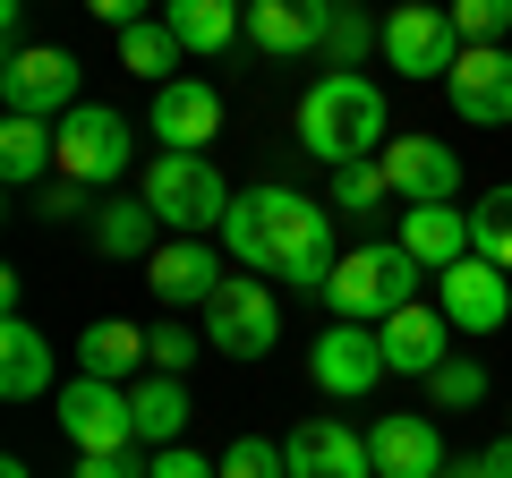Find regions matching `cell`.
I'll return each mask as SVG.
<instances>
[{
    "mask_svg": "<svg viewBox=\"0 0 512 478\" xmlns=\"http://www.w3.org/2000/svg\"><path fill=\"white\" fill-rule=\"evenodd\" d=\"M384 197H393V188H384V163H350V171H333V205H342V214H376Z\"/></svg>",
    "mask_w": 512,
    "mask_h": 478,
    "instance_id": "obj_33",
    "label": "cell"
},
{
    "mask_svg": "<svg viewBox=\"0 0 512 478\" xmlns=\"http://www.w3.org/2000/svg\"><path fill=\"white\" fill-rule=\"evenodd\" d=\"M35 214H43V222H94V205H86V188H77V180H52V188L35 197Z\"/></svg>",
    "mask_w": 512,
    "mask_h": 478,
    "instance_id": "obj_35",
    "label": "cell"
},
{
    "mask_svg": "<svg viewBox=\"0 0 512 478\" xmlns=\"http://www.w3.org/2000/svg\"><path fill=\"white\" fill-rule=\"evenodd\" d=\"M0 43H9V60H18V52H35V43H26V9H18V0L0 9Z\"/></svg>",
    "mask_w": 512,
    "mask_h": 478,
    "instance_id": "obj_38",
    "label": "cell"
},
{
    "mask_svg": "<svg viewBox=\"0 0 512 478\" xmlns=\"http://www.w3.org/2000/svg\"><path fill=\"white\" fill-rule=\"evenodd\" d=\"M137 197L154 205V222H163L171 239H205V231H222V214H231V180H222L205 154H154Z\"/></svg>",
    "mask_w": 512,
    "mask_h": 478,
    "instance_id": "obj_4",
    "label": "cell"
},
{
    "mask_svg": "<svg viewBox=\"0 0 512 478\" xmlns=\"http://www.w3.org/2000/svg\"><path fill=\"white\" fill-rule=\"evenodd\" d=\"M77 478H154V453H146V444H137V453H86Z\"/></svg>",
    "mask_w": 512,
    "mask_h": 478,
    "instance_id": "obj_36",
    "label": "cell"
},
{
    "mask_svg": "<svg viewBox=\"0 0 512 478\" xmlns=\"http://www.w3.org/2000/svg\"><path fill=\"white\" fill-rule=\"evenodd\" d=\"M402 248L419 257V274H453V265L470 257V214H461V205H410Z\"/></svg>",
    "mask_w": 512,
    "mask_h": 478,
    "instance_id": "obj_20",
    "label": "cell"
},
{
    "mask_svg": "<svg viewBox=\"0 0 512 478\" xmlns=\"http://www.w3.org/2000/svg\"><path fill=\"white\" fill-rule=\"evenodd\" d=\"M146 350H154V376H188L197 350H205V333H188V316H163V325L146 333Z\"/></svg>",
    "mask_w": 512,
    "mask_h": 478,
    "instance_id": "obj_31",
    "label": "cell"
},
{
    "mask_svg": "<svg viewBox=\"0 0 512 478\" xmlns=\"http://www.w3.org/2000/svg\"><path fill=\"white\" fill-rule=\"evenodd\" d=\"M470 257H487L495 274H512V180L470 205Z\"/></svg>",
    "mask_w": 512,
    "mask_h": 478,
    "instance_id": "obj_28",
    "label": "cell"
},
{
    "mask_svg": "<svg viewBox=\"0 0 512 478\" xmlns=\"http://www.w3.org/2000/svg\"><path fill=\"white\" fill-rule=\"evenodd\" d=\"M180 43H171V26L163 18H146V26H128V35H120V69H137V77H154V94H163L171 86V69H180Z\"/></svg>",
    "mask_w": 512,
    "mask_h": 478,
    "instance_id": "obj_29",
    "label": "cell"
},
{
    "mask_svg": "<svg viewBox=\"0 0 512 478\" xmlns=\"http://www.w3.org/2000/svg\"><path fill=\"white\" fill-rule=\"evenodd\" d=\"M274 342H282L274 291H265L256 274H231L214 291V308H205V350H222V359H265Z\"/></svg>",
    "mask_w": 512,
    "mask_h": 478,
    "instance_id": "obj_6",
    "label": "cell"
},
{
    "mask_svg": "<svg viewBox=\"0 0 512 478\" xmlns=\"http://www.w3.org/2000/svg\"><path fill=\"white\" fill-rule=\"evenodd\" d=\"M128 163H137V137H128L120 111L77 103L69 120H60V180H77V188H111V180H128Z\"/></svg>",
    "mask_w": 512,
    "mask_h": 478,
    "instance_id": "obj_5",
    "label": "cell"
},
{
    "mask_svg": "<svg viewBox=\"0 0 512 478\" xmlns=\"http://www.w3.org/2000/svg\"><path fill=\"white\" fill-rule=\"evenodd\" d=\"M376 163H384V188L402 205H453L461 197V154L444 137H393Z\"/></svg>",
    "mask_w": 512,
    "mask_h": 478,
    "instance_id": "obj_9",
    "label": "cell"
},
{
    "mask_svg": "<svg viewBox=\"0 0 512 478\" xmlns=\"http://www.w3.org/2000/svg\"><path fill=\"white\" fill-rule=\"evenodd\" d=\"M444 478H495L487 461H444Z\"/></svg>",
    "mask_w": 512,
    "mask_h": 478,
    "instance_id": "obj_40",
    "label": "cell"
},
{
    "mask_svg": "<svg viewBox=\"0 0 512 478\" xmlns=\"http://www.w3.org/2000/svg\"><path fill=\"white\" fill-rule=\"evenodd\" d=\"M154 137H163V154H205L222 137V94L205 77H171L154 94Z\"/></svg>",
    "mask_w": 512,
    "mask_h": 478,
    "instance_id": "obj_15",
    "label": "cell"
},
{
    "mask_svg": "<svg viewBox=\"0 0 512 478\" xmlns=\"http://www.w3.org/2000/svg\"><path fill=\"white\" fill-rule=\"evenodd\" d=\"M94 248H103V257H146L154 265V231H163V222H154V205L137 197V205H94Z\"/></svg>",
    "mask_w": 512,
    "mask_h": 478,
    "instance_id": "obj_27",
    "label": "cell"
},
{
    "mask_svg": "<svg viewBox=\"0 0 512 478\" xmlns=\"http://www.w3.org/2000/svg\"><path fill=\"white\" fill-rule=\"evenodd\" d=\"M0 478H26V461H0Z\"/></svg>",
    "mask_w": 512,
    "mask_h": 478,
    "instance_id": "obj_41",
    "label": "cell"
},
{
    "mask_svg": "<svg viewBox=\"0 0 512 478\" xmlns=\"http://www.w3.org/2000/svg\"><path fill=\"white\" fill-rule=\"evenodd\" d=\"M146 282H154V299L180 316V308H214V291H222L231 274H222V257L205 248V239H163L154 265H146Z\"/></svg>",
    "mask_w": 512,
    "mask_h": 478,
    "instance_id": "obj_14",
    "label": "cell"
},
{
    "mask_svg": "<svg viewBox=\"0 0 512 478\" xmlns=\"http://www.w3.org/2000/svg\"><path fill=\"white\" fill-rule=\"evenodd\" d=\"M478 461H487L495 478H512V436H495V444H487V453H478Z\"/></svg>",
    "mask_w": 512,
    "mask_h": 478,
    "instance_id": "obj_39",
    "label": "cell"
},
{
    "mask_svg": "<svg viewBox=\"0 0 512 478\" xmlns=\"http://www.w3.org/2000/svg\"><path fill=\"white\" fill-rule=\"evenodd\" d=\"M436 308L453 333H504L512 325V282L487 257H461L453 274H436Z\"/></svg>",
    "mask_w": 512,
    "mask_h": 478,
    "instance_id": "obj_10",
    "label": "cell"
},
{
    "mask_svg": "<svg viewBox=\"0 0 512 478\" xmlns=\"http://www.w3.org/2000/svg\"><path fill=\"white\" fill-rule=\"evenodd\" d=\"M43 171H60V129L52 120H0V180L35 188Z\"/></svg>",
    "mask_w": 512,
    "mask_h": 478,
    "instance_id": "obj_25",
    "label": "cell"
},
{
    "mask_svg": "<svg viewBox=\"0 0 512 478\" xmlns=\"http://www.w3.org/2000/svg\"><path fill=\"white\" fill-rule=\"evenodd\" d=\"M154 478H222V461H205L197 444H171V453H154Z\"/></svg>",
    "mask_w": 512,
    "mask_h": 478,
    "instance_id": "obj_37",
    "label": "cell"
},
{
    "mask_svg": "<svg viewBox=\"0 0 512 478\" xmlns=\"http://www.w3.org/2000/svg\"><path fill=\"white\" fill-rule=\"evenodd\" d=\"M384 60H393V77H453L461 60L453 9H393L384 18Z\"/></svg>",
    "mask_w": 512,
    "mask_h": 478,
    "instance_id": "obj_11",
    "label": "cell"
},
{
    "mask_svg": "<svg viewBox=\"0 0 512 478\" xmlns=\"http://www.w3.org/2000/svg\"><path fill=\"white\" fill-rule=\"evenodd\" d=\"M291 478H376V461H367V436L359 427H342V419H308V427H291Z\"/></svg>",
    "mask_w": 512,
    "mask_h": 478,
    "instance_id": "obj_17",
    "label": "cell"
},
{
    "mask_svg": "<svg viewBox=\"0 0 512 478\" xmlns=\"http://www.w3.org/2000/svg\"><path fill=\"white\" fill-rule=\"evenodd\" d=\"M60 427H69L77 461L86 453H137V410H128V385H94V376H77V385L52 393Z\"/></svg>",
    "mask_w": 512,
    "mask_h": 478,
    "instance_id": "obj_8",
    "label": "cell"
},
{
    "mask_svg": "<svg viewBox=\"0 0 512 478\" xmlns=\"http://www.w3.org/2000/svg\"><path fill=\"white\" fill-rule=\"evenodd\" d=\"M163 26H171L180 52H222V43L248 35V9H231V0H171Z\"/></svg>",
    "mask_w": 512,
    "mask_h": 478,
    "instance_id": "obj_24",
    "label": "cell"
},
{
    "mask_svg": "<svg viewBox=\"0 0 512 478\" xmlns=\"http://www.w3.org/2000/svg\"><path fill=\"white\" fill-rule=\"evenodd\" d=\"M316 9V52L333 60V69H359L367 52H384V26L359 18V9H325V0H308Z\"/></svg>",
    "mask_w": 512,
    "mask_h": 478,
    "instance_id": "obj_26",
    "label": "cell"
},
{
    "mask_svg": "<svg viewBox=\"0 0 512 478\" xmlns=\"http://www.w3.org/2000/svg\"><path fill=\"white\" fill-rule=\"evenodd\" d=\"M52 393V342H43L26 316L0 325V402H43Z\"/></svg>",
    "mask_w": 512,
    "mask_h": 478,
    "instance_id": "obj_21",
    "label": "cell"
},
{
    "mask_svg": "<svg viewBox=\"0 0 512 478\" xmlns=\"http://www.w3.org/2000/svg\"><path fill=\"white\" fill-rule=\"evenodd\" d=\"M222 478H291V453L265 436H239L231 453H222Z\"/></svg>",
    "mask_w": 512,
    "mask_h": 478,
    "instance_id": "obj_34",
    "label": "cell"
},
{
    "mask_svg": "<svg viewBox=\"0 0 512 478\" xmlns=\"http://www.w3.org/2000/svg\"><path fill=\"white\" fill-rule=\"evenodd\" d=\"M427 393H436V410H478L487 402V368H478V359H444V368L427 376Z\"/></svg>",
    "mask_w": 512,
    "mask_h": 478,
    "instance_id": "obj_32",
    "label": "cell"
},
{
    "mask_svg": "<svg viewBox=\"0 0 512 478\" xmlns=\"http://www.w3.org/2000/svg\"><path fill=\"white\" fill-rule=\"evenodd\" d=\"M222 248H231L248 274H274V282H299V291H325L342 248H333V214L299 188L265 180V188H239L231 214H222Z\"/></svg>",
    "mask_w": 512,
    "mask_h": 478,
    "instance_id": "obj_1",
    "label": "cell"
},
{
    "mask_svg": "<svg viewBox=\"0 0 512 478\" xmlns=\"http://www.w3.org/2000/svg\"><path fill=\"white\" fill-rule=\"evenodd\" d=\"M299 146L316 163L350 171V163H376L393 137H384V94L367 69H325L308 94H299Z\"/></svg>",
    "mask_w": 512,
    "mask_h": 478,
    "instance_id": "obj_2",
    "label": "cell"
},
{
    "mask_svg": "<svg viewBox=\"0 0 512 478\" xmlns=\"http://www.w3.org/2000/svg\"><path fill=\"white\" fill-rule=\"evenodd\" d=\"M77 52H60V43H35V52H18L9 69H0V103H9V120H69L77 111Z\"/></svg>",
    "mask_w": 512,
    "mask_h": 478,
    "instance_id": "obj_7",
    "label": "cell"
},
{
    "mask_svg": "<svg viewBox=\"0 0 512 478\" xmlns=\"http://www.w3.org/2000/svg\"><path fill=\"white\" fill-rule=\"evenodd\" d=\"M308 376L333 393V402H367V393L384 385L376 333H367V325H325V333H316V350H308Z\"/></svg>",
    "mask_w": 512,
    "mask_h": 478,
    "instance_id": "obj_12",
    "label": "cell"
},
{
    "mask_svg": "<svg viewBox=\"0 0 512 478\" xmlns=\"http://www.w3.org/2000/svg\"><path fill=\"white\" fill-rule=\"evenodd\" d=\"M376 350L393 376H436L453 359V325H444V308H402L376 325Z\"/></svg>",
    "mask_w": 512,
    "mask_h": 478,
    "instance_id": "obj_18",
    "label": "cell"
},
{
    "mask_svg": "<svg viewBox=\"0 0 512 478\" xmlns=\"http://www.w3.org/2000/svg\"><path fill=\"white\" fill-rule=\"evenodd\" d=\"M333 299V325H384V316L419 308V257H410L402 239L393 248H350L325 282Z\"/></svg>",
    "mask_w": 512,
    "mask_h": 478,
    "instance_id": "obj_3",
    "label": "cell"
},
{
    "mask_svg": "<svg viewBox=\"0 0 512 478\" xmlns=\"http://www.w3.org/2000/svg\"><path fill=\"white\" fill-rule=\"evenodd\" d=\"M444 94L470 129H512V52H461Z\"/></svg>",
    "mask_w": 512,
    "mask_h": 478,
    "instance_id": "obj_16",
    "label": "cell"
},
{
    "mask_svg": "<svg viewBox=\"0 0 512 478\" xmlns=\"http://www.w3.org/2000/svg\"><path fill=\"white\" fill-rule=\"evenodd\" d=\"M453 35H461V52H504L512 0H461V9H453Z\"/></svg>",
    "mask_w": 512,
    "mask_h": 478,
    "instance_id": "obj_30",
    "label": "cell"
},
{
    "mask_svg": "<svg viewBox=\"0 0 512 478\" xmlns=\"http://www.w3.org/2000/svg\"><path fill=\"white\" fill-rule=\"evenodd\" d=\"M367 461H376V478H444V436L419 410H384L367 427Z\"/></svg>",
    "mask_w": 512,
    "mask_h": 478,
    "instance_id": "obj_13",
    "label": "cell"
},
{
    "mask_svg": "<svg viewBox=\"0 0 512 478\" xmlns=\"http://www.w3.org/2000/svg\"><path fill=\"white\" fill-rule=\"evenodd\" d=\"M137 368H154L146 333L128 325V316H103V325L77 333V376H94V385H128Z\"/></svg>",
    "mask_w": 512,
    "mask_h": 478,
    "instance_id": "obj_19",
    "label": "cell"
},
{
    "mask_svg": "<svg viewBox=\"0 0 512 478\" xmlns=\"http://www.w3.org/2000/svg\"><path fill=\"white\" fill-rule=\"evenodd\" d=\"M128 410H137V444L146 453H171L188 436V376H146L128 385Z\"/></svg>",
    "mask_w": 512,
    "mask_h": 478,
    "instance_id": "obj_22",
    "label": "cell"
},
{
    "mask_svg": "<svg viewBox=\"0 0 512 478\" xmlns=\"http://www.w3.org/2000/svg\"><path fill=\"white\" fill-rule=\"evenodd\" d=\"M248 43L265 60H308L316 52V9L308 0H256L248 9Z\"/></svg>",
    "mask_w": 512,
    "mask_h": 478,
    "instance_id": "obj_23",
    "label": "cell"
}]
</instances>
